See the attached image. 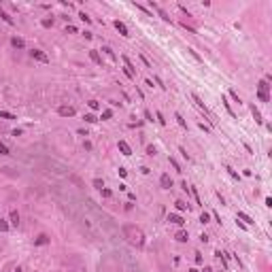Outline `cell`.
I'll return each instance as SVG.
<instances>
[{"label":"cell","instance_id":"1","mask_svg":"<svg viewBox=\"0 0 272 272\" xmlns=\"http://www.w3.org/2000/svg\"><path fill=\"white\" fill-rule=\"evenodd\" d=\"M123 236L130 244H134L136 249H142L145 247V232L136 226H123Z\"/></svg>","mask_w":272,"mask_h":272},{"label":"cell","instance_id":"2","mask_svg":"<svg viewBox=\"0 0 272 272\" xmlns=\"http://www.w3.org/2000/svg\"><path fill=\"white\" fill-rule=\"evenodd\" d=\"M113 26L117 28V32H119L121 36H130V32H128V26H126V23H123V21L115 19V21H113Z\"/></svg>","mask_w":272,"mask_h":272},{"label":"cell","instance_id":"3","mask_svg":"<svg viewBox=\"0 0 272 272\" xmlns=\"http://www.w3.org/2000/svg\"><path fill=\"white\" fill-rule=\"evenodd\" d=\"M30 55H32L34 60H38V62H43V64H47V62H49V58L40 51V49H32V51H30Z\"/></svg>","mask_w":272,"mask_h":272},{"label":"cell","instance_id":"4","mask_svg":"<svg viewBox=\"0 0 272 272\" xmlns=\"http://www.w3.org/2000/svg\"><path fill=\"white\" fill-rule=\"evenodd\" d=\"M58 113H60L62 117H72L77 111H75V106H66V104H64V106H60V109H58Z\"/></svg>","mask_w":272,"mask_h":272},{"label":"cell","instance_id":"5","mask_svg":"<svg viewBox=\"0 0 272 272\" xmlns=\"http://www.w3.org/2000/svg\"><path fill=\"white\" fill-rule=\"evenodd\" d=\"M168 223H175V226H183V223H185V219H183L181 215H175V213H172V215H168Z\"/></svg>","mask_w":272,"mask_h":272},{"label":"cell","instance_id":"6","mask_svg":"<svg viewBox=\"0 0 272 272\" xmlns=\"http://www.w3.org/2000/svg\"><path fill=\"white\" fill-rule=\"evenodd\" d=\"M117 147H119V151H121L123 155H132V149H130V145H128L126 140H119Z\"/></svg>","mask_w":272,"mask_h":272},{"label":"cell","instance_id":"7","mask_svg":"<svg viewBox=\"0 0 272 272\" xmlns=\"http://www.w3.org/2000/svg\"><path fill=\"white\" fill-rule=\"evenodd\" d=\"M49 242H51V238H49L47 234H40V236L34 238V244H36V247H43V244H49Z\"/></svg>","mask_w":272,"mask_h":272},{"label":"cell","instance_id":"8","mask_svg":"<svg viewBox=\"0 0 272 272\" xmlns=\"http://www.w3.org/2000/svg\"><path fill=\"white\" fill-rule=\"evenodd\" d=\"M160 183H162L164 189H170L172 185H175V183H172V179H170V175H162V177H160Z\"/></svg>","mask_w":272,"mask_h":272},{"label":"cell","instance_id":"9","mask_svg":"<svg viewBox=\"0 0 272 272\" xmlns=\"http://www.w3.org/2000/svg\"><path fill=\"white\" fill-rule=\"evenodd\" d=\"M11 45H13L15 49H23V47H26V40H23L21 36H13V38H11Z\"/></svg>","mask_w":272,"mask_h":272},{"label":"cell","instance_id":"10","mask_svg":"<svg viewBox=\"0 0 272 272\" xmlns=\"http://www.w3.org/2000/svg\"><path fill=\"white\" fill-rule=\"evenodd\" d=\"M175 238H177L179 242H187V240H189V234H187V230H179V232L175 234Z\"/></svg>","mask_w":272,"mask_h":272},{"label":"cell","instance_id":"11","mask_svg":"<svg viewBox=\"0 0 272 272\" xmlns=\"http://www.w3.org/2000/svg\"><path fill=\"white\" fill-rule=\"evenodd\" d=\"M89 58H91V62H94V64L102 66V58H100V53H98V51H94V49H91V51H89Z\"/></svg>","mask_w":272,"mask_h":272},{"label":"cell","instance_id":"12","mask_svg":"<svg viewBox=\"0 0 272 272\" xmlns=\"http://www.w3.org/2000/svg\"><path fill=\"white\" fill-rule=\"evenodd\" d=\"M9 219H11V226H13V228L19 226V213H17V211H11V217H9Z\"/></svg>","mask_w":272,"mask_h":272},{"label":"cell","instance_id":"13","mask_svg":"<svg viewBox=\"0 0 272 272\" xmlns=\"http://www.w3.org/2000/svg\"><path fill=\"white\" fill-rule=\"evenodd\" d=\"M191 98H193V102H196L198 106H200V109H202L204 113H208V109H206V106H204V102L200 100V96H198V94H191Z\"/></svg>","mask_w":272,"mask_h":272},{"label":"cell","instance_id":"14","mask_svg":"<svg viewBox=\"0 0 272 272\" xmlns=\"http://www.w3.org/2000/svg\"><path fill=\"white\" fill-rule=\"evenodd\" d=\"M251 115H253V117H255V121H257V123H259V126H262V123H264V119H262V113H259V111H257V109H255V104H253V106H251Z\"/></svg>","mask_w":272,"mask_h":272},{"label":"cell","instance_id":"15","mask_svg":"<svg viewBox=\"0 0 272 272\" xmlns=\"http://www.w3.org/2000/svg\"><path fill=\"white\" fill-rule=\"evenodd\" d=\"M238 219H240V221H244V223H253V219H251L249 215H247V213H242V211H238Z\"/></svg>","mask_w":272,"mask_h":272},{"label":"cell","instance_id":"16","mask_svg":"<svg viewBox=\"0 0 272 272\" xmlns=\"http://www.w3.org/2000/svg\"><path fill=\"white\" fill-rule=\"evenodd\" d=\"M257 89H259L262 94H268V89H270V85H268L266 81H259V83H257Z\"/></svg>","mask_w":272,"mask_h":272},{"label":"cell","instance_id":"17","mask_svg":"<svg viewBox=\"0 0 272 272\" xmlns=\"http://www.w3.org/2000/svg\"><path fill=\"white\" fill-rule=\"evenodd\" d=\"M102 51H104V53H106V55H109V58H111L113 62L117 60V55H115V51H113V49H111V47H102Z\"/></svg>","mask_w":272,"mask_h":272},{"label":"cell","instance_id":"18","mask_svg":"<svg viewBox=\"0 0 272 272\" xmlns=\"http://www.w3.org/2000/svg\"><path fill=\"white\" fill-rule=\"evenodd\" d=\"M175 206H177V211H181V213H183V211H187V208H189V206H187V204H185V202H183V200H177V202H175Z\"/></svg>","mask_w":272,"mask_h":272},{"label":"cell","instance_id":"19","mask_svg":"<svg viewBox=\"0 0 272 272\" xmlns=\"http://www.w3.org/2000/svg\"><path fill=\"white\" fill-rule=\"evenodd\" d=\"M175 119H177V123H179L181 128H187V123H185V119L181 117V113H175Z\"/></svg>","mask_w":272,"mask_h":272},{"label":"cell","instance_id":"20","mask_svg":"<svg viewBox=\"0 0 272 272\" xmlns=\"http://www.w3.org/2000/svg\"><path fill=\"white\" fill-rule=\"evenodd\" d=\"M0 119H17L13 113H9V111H0Z\"/></svg>","mask_w":272,"mask_h":272},{"label":"cell","instance_id":"21","mask_svg":"<svg viewBox=\"0 0 272 272\" xmlns=\"http://www.w3.org/2000/svg\"><path fill=\"white\" fill-rule=\"evenodd\" d=\"M83 119H85V121H87V123H96V121H98V117H96V115H94V113H87V115H85V117H83Z\"/></svg>","mask_w":272,"mask_h":272},{"label":"cell","instance_id":"22","mask_svg":"<svg viewBox=\"0 0 272 272\" xmlns=\"http://www.w3.org/2000/svg\"><path fill=\"white\" fill-rule=\"evenodd\" d=\"M0 17H2V19H4V21L9 23V26H13V17H9V15H7V13H4L2 9H0Z\"/></svg>","mask_w":272,"mask_h":272},{"label":"cell","instance_id":"23","mask_svg":"<svg viewBox=\"0 0 272 272\" xmlns=\"http://www.w3.org/2000/svg\"><path fill=\"white\" fill-rule=\"evenodd\" d=\"M0 155H11V151H9V147H7L4 142H0Z\"/></svg>","mask_w":272,"mask_h":272},{"label":"cell","instance_id":"24","mask_svg":"<svg viewBox=\"0 0 272 272\" xmlns=\"http://www.w3.org/2000/svg\"><path fill=\"white\" fill-rule=\"evenodd\" d=\"M9 228H11V223H7L4 219H0V232H9Z\"/></svg>","mask_w":272,"mask_h":272},{"label":"cell","instance_id":"25","mask_svg":"<svg viewBox=\"0 0 272 272\" xmlns=\"http://www.w3.org/2000/svg\"><path fill=\"white\" fill-rule=\"evenodd\" d=\"M221 102H223V106H226V109H228V113H230V115H232V117H236V115H234V111H232V106H230V102H228V100H226V98H221Z\"/></svg>","mask_w":272,"mask_h":272},{"label":"cell","instance_id":"26","mask_svg":"<svg viewBox=\"0 0 272 272\" xmlns=\"http://www.w3.org/2000/svg\"><path fill=\"white\" fill-rule=\"evenodd\" d=\"M87 104H89V109H91V111H98V109H100V102H98V100H89Z\"/></svg>","mask_w":272,"mask_h":272},{"label":"cell","instance_id":"27","mask_svg":"<svg viewBox=\"0 0 272 272\" xmlns=\"http://www.w3.org/2000/svg\"><path fill=\"white\" fill-rule=\"evenodd\" d=\"M111 117H113V111H111V109L102 111V121H106V119H111Z\"/></svg>","mask_w":272,"mask_h":272},{"label":"cell","instance_id":"28","mask_svg":"<svg viewBox=\"0 0 272 272\" xmlns=\"http://www.w3.org/2000/svg\"><path fill=\"white\" fill-rule=\"evenodd\" d=\"M170 164H172V168H175L177 172H183V170H181V166H179V162H177L175 157H170Z\"/></svg>","mask_w":272,"mask_h":272},{"label":"cell","instance_id":"29","mask_svg":"<svg viewBox=\"0 0 272 272\" xmlns=\"http://www.w3.org/2000/svg\"><path fill=\"white\" fill-rule=\"evenodd\" d=\"M208 221H211V215L208 213H202L200 215V223H208Z\"/></svg>","mask_w":272,"mask_h":272},{"label":"cell","instance_id":"30","mask_svg":"<svg viewBox=\"0 0 272 272\" xmlns=\"http://www.w3.org/2000/svg\"><path fill=\"white\" fill-rule=\"evenodd\" d=\"M40 23H43V28H51V26H53V19H49V17H47V19H43Z\"/></svg>","mask_w":272,"mask_h":272},{"label":"cell","instance_id":"31","mask_svg":"<svg viewBox=\"0 0 272 272\" xmlns=\"http://www.w3.org/2000/svg\"><path fill=\"white\" fill-rule=\"evenodd\" d=\"M257 96H259V100H262V102H270V96H268V94H262V91H257Z\"/></svg>","mask_w":272,"mask_h":272},{"label":"cell","instance_id":"32","mask_svg":"<svg viewBox=\"0 0 272 272\" xmlns=\"http://www.w3.org/2000/svg\"><path fill=\"white\" fill-rule=\"evenodd\" d=\"M94 187H96V189H104V183H102L100 179H94Z\"/></svg>","mask_w":272,"mask_h":272},{"label":"cell","instance_id":"33","mask_svg":"<svg viewBox=\"0 0 272 272\" xmlns=\"http://www.w3.org/2000/svg\"><path fill=\"white\" fill-rule=\"evenodd\" d=\"M191 193H193V198H196V204H200V193H198L196 187H191Z\"/></svg>","mask_w":272,"mask_h":272},{"label":"cell","instance_id":"34","mask_svg":"<svg viewBox=\"0 0 272 272\" xmlns=\"http://www.w3.org/2000/svg\"><path fill=\"white\" fill-rule=\"evenodd\" d=\"M79 17H81V19L85 21V23H91V17H89L87 13H79Z\"/></svg>","mask_w":272,"mask_h":272},{"label":"cell","instance_id":"35","mask_svg":"<svg viewBox=\"0 0 272 272\" xmlns=\"http://www.w3.org/2000/svg\"><path fill=\"white\" fill-rule=\"evenodd\" d=\"M100 191H102V198H111V196H113V191H111L109 187H104V189H100Z\"/></svg>","mask_w":272,"mask_h":272},{"label":"cell","instance_id":"36","mask_svg":"<svg viewBox=\"0 0 272 272\" xmlns=\"http://www.w3.org/2000/svg\"><path fill=\"white\" fill-rule=\"evenodd\" d=\"M230 96H232V100H234V102H238V104H240V98H238V94H236L234 89H230Z\"/></svg>","mask_w":272,"mask_h":272},{"label":"cell","instance_id":"37","mask_svg":"<svg viewBox=\"0 0 272 272\" xmlns=\"http://www.w3.org/2000/svg\"><path fill=\"white\" fill-rule=\"evenodd\" d=\"M226 170H228V172H230V175H232V177H234V179H240V177H238V172H236V170H234V168H230V166H228V168H226Z\"/></svg>","mask_w":272,"mask_h":272},{"label":"cell","instance_id":"38","mask_svg":"<svg viewBox=\"0 0 272 272\" xmlns=\"http://www.w3.org/2000/svg\"><path fill=\"white\" fill-rule=\"evenodd\" d=\"M147 155H155V147H153V145L147 147Z\"/></svg>","mask_w":272,"mask_h":272},{"label":"cell","instance_id":"39","mask_svg":"<svg viewBox=\"0 0 272 272\" xmlns=\"http://www.w3.org/2000/svg\"><path fill=\"white\" fill-rule=\"evenodd\" d=\"M123 75H126V77H128V79H132V81H134V79H136V77H134V75H132V72H130V70H128V68H123Z\"/></svg>","mask_w":272,"mask_h":272},{"label":"cell","instance_id":"40","mask_svg":"<svg viewBox=\"0 0 272 272\" xmlns=\"http://www.w3.org/2000/svg\"><path fill=\"white\" fill-rule=\"evenodd\" d=\"M68 32H70V34H77V28H75V26H66V34H68Z\"/></svg>","mask_w":272,"mask_h":272},{"label":"cell","instance_id":"41","mask_svg":"<svg viewBox=\"0 0 272 272\" xmlns=\"http://www.w3.org/2000/svg\"><path fill=\"white\" fill-rule=\"evenodd\" d=\"M157 121H160V126H166V119H164L162 113H157Z\"/></svg>","mask_w":272,"mask_h":272},{"label":"cell","instance_id":"42","mask_svg":"<svg viewBox=\"0 0 272 272\" xmlns=\"http://www.w3.org/2000/svg\"><path fill=\"white\" fill-rule=\"evenodd\" d=\"M140 60H142V64H145V66H147V68H151V62H149V60H147V58H145V55H140Z\"/></svg>","mask_w":272,"mask_h":272},{"label":"cell","instance_id":"43","mask_svg":"<svg viewBox=\"0 0 272 272\" xmlns=\"http://www.w3.org/2000/svg\"><path fill=\"white\" fill-rule=\"evenodd\" d=\"M119 177H128V170L126 168H119Z\"/></svg>","mask_w":272,"mask_h":272},{"label":"cell","instance_id":"44","mask_svg":"<svg viewBox=\"0 0 272 272\" xmlns=\"http://www.w3.org/2000/svg\"><path fill=\"white\" fill-rule=\"evenodd\" d=\"M187 51H189V55H193V58H196V60H200V55H198V53H196V51H193V49H187Z\"/></svg>","mask_w":272,"mask_h":272},{"label":"cell","instance_id":"45","mask_svg":"<svg viewBox=\"0 0 272 272\" xmlns=\"http://www.w3.org/2000/svg\"><path fill=\"white\" fill-rule=\"evenodd\" d=\"M196 264H202V253H196Z\"/></svg>","mask_w":272,"mask_h":272},{"label":"cell","instance_id":"46","mask_svg":"<svg viewBox=\"0 0 272 272\" xmlns=\"http://www.w3.org/2000/svg\"><path fill=\"white\" fill-rule=\"evenodd\" d=\"M202 272H213V268H208V266H204V270Z\"/></svg>","mask_w":272,"mask_h":272},{"label":"cell","instance_id":"47","mask_svg":"<svg viewBox=\"0 0 272 272\" xmlns=\"http://www.w3.org/2000/svg\"><path fill=\"white\" fill-rule=\"evenodd\" d=\"M187 272H200V270H196V268H191V270H187Z\"/></svg>","mask_w":272,"mask_h":272},{"label":"cell","instance_id":"48","mask_svg":"<svg viewBox=\"0 0 272 272\" xmlns=\"http://www.w3.org/2000/svg\"><path fill=\"white\" fill-rule=\"evenodd\" d=\"M15 272H21V270H19V268H17V270H15Z\"/></svg>","mask_w":272,"mask_h":272}]
</instances>
